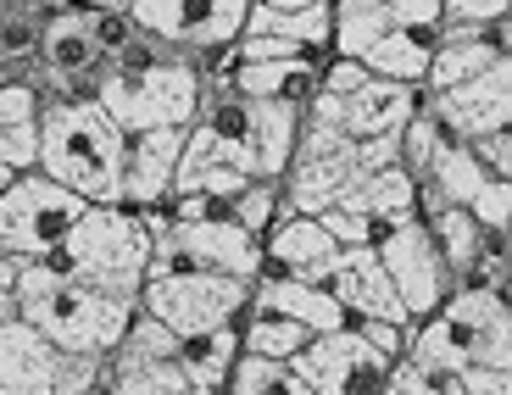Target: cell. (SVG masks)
Listing matches in <instances>:
<instances>
[{
  "label": "cell",
  "mask_w": 512,
  "mask_h": 395,
  "mask_svg": "<svg viewBox=\"0 0 512 395\" xmlns=\"http://www.w3.org/2000/svg\"><path fill=\"white\" fill-rule=\"evenodd\" d=\"M407 357L435 368H512V312L496 290L457 284L435 318L412 323Z\"/></svg>",
  "instance_id": "cell-5"
},
{
  "label": "cell",
  "mask_w": 512,
  "mask_h": 395,
  "mask_svg": "<svg viewBox=\"0 0 512 395\" xmlns=\"http://www.w3.org/2000/svg\"><path fill=\"white\" fill-rule=\"evenodd\" d=\"M184 351V334L179 329H167L156 312H134V323H128L123 345L112 351V368H145V362H173Z\"/></svg>",
  "instance_id": "cell-27"
},
{
  "label": "cell",
  "mask_w": 512,
  "mask_h": 395,
  "mask_svg": "<svg viewBox=\"0 0 512 395\" xmlns=\"http://www.w3.org/2000/svg\"><path fill=\"white\" fill-rule=\"evenodd\" d=\"M295 368L307 373V384L318 395H384L396 357H384L379 345L362 340V329H334V334H312L307 351L295 357Z\"/></svg>",
  "instance_id": "cell-11"
},
{
  "label": "cell",
  "mask_w": 512,
  "mask_h": 395,
  "mask_svg": "<svg viewBox=\"0 0 512 395\" xmlns=\"http://www.w3.org/2000/svg\"><path fill=\"white\" fill-rule=\"evenodd\" d=\"M496 295H501V301H507V312H512V273H507V279L496 284Z\"/></svg>",
  "instance_id": "cell-48"
},
{
  "label": "cell",
  "mask_w": 512,
  "mask_h": 395,
  "mask_svg": "<svg viewBox=\"0 0 512 395\" xmlns=\"http://www.w3.org/2000/svg\"><path fill=\"white\" fill-rule=\"evenodd\" d=\"M251 301L273 306L284 318L307 323L312 334H334V329H351V312L340 306V295L329 284H312V279H295V273L279 268H262V279L251 284Z\"/></svg>",
  "instance_id": "cell-18"
},
{
  "label": "cell",
  "mask_w": 512,
  "mask_h": 395,
  "mask_svg": "<svg viewBox=\"0 0 512 395\" xmlns=\"http://www.w3.org/2000/svg\"><path fill=\"white\" fill-rule=\"evenodd\" d=\"M357 329H362V340H368V345H379V351H384V357H407V323H384V318H357Z\"/></svg>",
  "instance_id": "cell-39"
},
{
  "label": "cell",
  "mask_w": 512,
  "mask_h": 395,
  "mask_svg": "<svg viewBox=\"0 0 512 395\" xmlns=\"http://www.w3.org/2000/svg\"><path fill=\"white\" fill-rule=\"evenodd\" d=\"M262 251H268V268L295 273V279H312V284H329L334 256L346 251V245H340L329 229H323V217L290 212V206H284L279 223L262 234Z\"/></svg>",
  "instance_id": "cell-15"
},
{
  "label": "cell",
  "mask_w": 512,
  "mask_h": 395,
  "mask_svg": "<svg viewBox=\"0 0 512 395\" xmlns=\"http://www.w3.org/2000/svg\"><path fill=\"white\" fill-rule=\"evenodd\" d=\"M323 67L312 62H240L234 67V90L240 95H262V101H295L307 106L318 90Z\"/></svg>",
  "instance_id": "cell-24"
},
{
  "label": "cell",
  "mask_w": 512,
  "mask_h": 395,
  "mask_svg": "<svg viewBox=\"0 0 512 395\" xmlns=\"http://www.w3.org/2000/svg\"><path fill=\"white\" fill-rule=\"evenodd\" d=\"M95 12V39H101L106 56H123L134 39H140V28H134V17H128V6H90Z\"/></svg>",
  "instance_id": "cell-36"
},
{
  "label": "cell",
  "mask_w": 512,
  "mask_h": 395,
  "mask_svg": "<svg viewBox=\"0 0 512 395\" xmlns=\"http://www.w3.org/2000/svg\"><path fill=\"white\" fill-rule=\"evenodd\" d=\"M329 290L340 295V306L351 312V323H357V318H384V323H407V329H412L407 301H401L396 279H390V268L379 262L373 245H346V251L334 256Z\"/></svg>",
  "instance_id": "cell-13"
},
{
  "label": "cell",
  "mask_w": 512,
  "mask_h": 395,
  "mask_svg": "<svg viewBox=\"0 0 512 395\" xmlns=\"http://www.w3.org/2000/svg\"><path fill=\"white\" fill-rule=\"evenodd\" d=\"M318 217H323V229H329L340 245H373V223L362 212H351V206L334 201V206H323Z\"/></svg>",
  "instance_id": "cell-37"
},
{
  "label": "cell",
  "mask_w": 512,
  "mask_h": 395,
  "mask_svg": "<svg viewBox=\"0 0 512 395\" xmlns=\"http://www.w3.org/2000/svg\"><path fill=\"white\" fill-rule=\"evenodd\" d=\"M23 6H28V12L45 17V12H56V6H78V0H23Z\"/></svg>",
  "instance_id": "cell-45"
},
{
  "label": "cell",
  "mask_w": 512,
  "mask_h": 395,
  "mask_svg": "<svg viewBox=\"0 0 512 395\" xmlns=\"http://www.w3.org/2000/svg\"><path fill=\"white\" fill-rule=\"evenodd\" d=\"M284 212V184L279 179H251L240 195H229V217L245 223L251 234H268Z\"/></svg>",
  "instance_id": "cell-31"
},
{
  "label": "cell",
  "mask_w": 512,
  "mask_h": 395,
  "mask_svg": "<svg viewBox=\"0 0 512 395\" xmlns=\"http://www.w3.org/2000/svg\"><path fill=\"white\" fill-rule=\"evenodd\" d=\"M485 179H490V167H485V156L474 151L468 140H440V151H435V162L423 167V179H418V212L429 217V212H440V206H468L479 190H485Z\"/></svg>",
  "instance_id": "cell-19"
},
{
  "label": "cell",
  "mask_w": 512,
  "mask_h": 395,
  "mask_svg": "<svg viewBox=\"0 0 512 395\" xmlns=\"http://www.w3.org/2000/svg\"><path fill=\"white\" fill-rule=\"evenodd\" d=\"M17 179H23V173H12V167H6V162H0V195H6V190H12V184Z\"/></svg>",
  "instance_id": "cell-47"
},
{
  "label": "cell",
  "mask_w": 512,
  "mask_h": 395,
  "mask_svg": "<svg viewBox=\"0 0 512 395\" xmlns=\"http://www.w3.org/2000/svg\"><path fill=\"white\" fill-rule=\"evenodd\" d=\"M229 395H318V390L307 384V373L295 368V362L251 357V351H245L234 379H229Z\"/></svg>",
  "instance_id": "cell-28"
},
{
  "label": "cell",
  "mask_w": 512,
  "mask_h": 395,
  "mask_svg": "<svg viewBox=\"0 0 512 395\" xmlns=\"http://www.w3.org/2000/svg\"><path fill=\"white\" fill-rule=\"evenodd\" d=\"M6 318H23V306H17V290H0V323Z\"/></svg>",
  "instance_id": "cell-44"
},
{
  "label": "cell",
  "mask_w": 512,
  "mask_h": 395,
  "mask_svg": "<svg viewBox=\"0 0 512 395\" xmlns=\"http://www.w3.org/2000/svg\"><path fill=\"white\" fill-rule=\"evenodd\" d=\"M112 395H201L184 362H145V368H112Z\"/></svg>",
  "instance_id": "cell-29"
},
{
  "label": "cell",
  "mask_w": 512,
  "mask_h": 395,
  "mask_svg": "<svg viewBox=\"0 0 512 395\" xmlns=\"http://www.w3.org/2000/svg\"><path fill=\"white\" fill-rule=\"evenodd\" d=\"M384 395H468V379H462V368H435V362L401 357L390 368Z\"/></svg>",
  "instance_id": "cell-30"
},
{
  "label": "cell",
  "mask_w": 512,
  "mask_h": 395,
  "mask_svg": "<svg viewBox=\"0 0 512 395\" xmlns=\"http://www.w3.org/2000/svg\"><path fill=\"white\" fill-rule=\"evenodd\" d=\"M262 6H284V12H301V6H323V0H262Z\"/></svg>",
  "instance_id": "cell-46"
},
{
  "label": "cell",
  "mask_w": 512,
  "mask_h": 395,
  "mask_svg": "<svg viewBox=\"0 0 512 395\" xmlns=\"http://www.w3.org/2000/svg\"><path fill=\"white\" fill-rule=\"evenodd\" d=\"M51 268L73 273L84 284H101L112 295H145V279H151V229L140 223L134 206H117V201H101V206H84V217L73 223L62 245L51 256H39Z\"/></svg>",
  "instance_id": "cell-4"
},
{
  "label": "cell",
  "mask_w": 512,
  "mask_h": 395,
  "mask_svg": "<svg viewBox=\"0 0 512 395\" xmlns=\"http://www.w3.org/2000/svg\"><path fill=\"white\" fill-rule=\"evenodd\" d=\"M184 134L190 128H140L128 134V156H123V201L117 206H156L173 195L179 179V156H184Z\"/></svg>",
  "instance_id": "cell-14"
},
{
  "label": "cell",
  "mask_w": 512,
  "mask_h": 395,
  "mask_svg": "<svg viewBox=\"0 0 512 395\" xmlns=\"http://www.w3.org/2000/svg\"><path fill=\"white\" fill-rule=\"evenodd\" d=\"M39 140L45 156L39 167L90 206L123 201V156H128V128L106 112L101 101H51L39 112Z\"/></svg>",
  "instance_id": "cell-3"
},
{
  "label": "cell",
  "mask_w": 512,
  "mask_h": 395,
  "mask_svg": "<svg viewBox=\"0 0 512 395\" xmlns=\"http://www.w3.org/2000/svg\"><path fill=\"white\" fill-rule=\"evenodd\" d=\"M78 6H128V0H78Z\"/></svg>",
  "instance_id": "cell-49"
},
{
  "label": "cell",
  "mask_w": 512,
  "mask_h": 395,
  "mask_svg": "<svg viewBox=\"0 0 512 395\" xmlns=\"http://www.w3.org/2000/svg\"><path fill=\"white\" fill-rule=\"evenodd\" d=\"M379 0H334V17H351V12H373Z\"/></svg>",
  "instance_id": "cell-43"
},
{
  "label": "cell",
  "mask_w": 512,
  "mask_h": 395,
  "mask_svg": "<svg viewBox=\"0 0 512 395\" xmlns=\"http://www.w3.org/2000/svg\"><path fill=\"white\" fill-rule=\"evenodd\" d=\"M17 273H23V262L0 251V290H17Z\"/></svg>",
  "instance_id": "cell-42"
},
{
  "label": "cell",
  "mask_w": 512,
  "mask_h": 395,
  "mask_svg": "<svg viewBox=\"0 0 512 395\" xmlns=\"http://www.w3.org/2000/svg\"><path fill=\"white\" fill-rule=\"evenodd\" d=\"M256 0H128L134 28L179 51H206V45H234L245 34Z\"/></svg>",
  "instance_id": "cell-10"
},
{
  "label": "cell",
  "mask_w": 512,
  "mask_h": 395,
  "mask_svg": "<svg viewBox=\"0 0 512 395\" xmlns=\"http://www.w3.org/2000/svg\"><path fill=\"white\" fill-rule=\"evenodd\" d=\"M206 101V78L195 73L190 51L162 45V39L140 34L123 56H112L101 84V106L128 128H190L201 117Z\"/></svg>",
  "instance_id": "cell-2"
},
{
  "label": "cell",
  "mask_w": 512,
  "mask_h": 395,
  "mask_svg": "<svg viewBox=\"0 0 512 395\" xmlns=\"http://www.w3.org/2000/svg\"><path fill=\"white\" fill-rule=\"evenodd\" d=\"M373 251H379V262L390 268V279H396L412 323L435 318L440 306L451 301L457 273L446 268V256H440V245H435V234H429V223H423V212L373 223Z\"/></svg>",
  "instance_id": "cell-7"
},
{
  "label": "cell",
  "mask_w": 512,
  "mask_h": 395,
  "mask_svg": "<svg viewBox=\"0 0 512 395\" xmlns=\"http://www.w3.org/2000/svg\"><path fill=\"white\" fill-rule=\"evenodd\" d=\"M468 395H512V368H462Z\"/></svg>",
  "instance_id": "cell-41"
},
{
  "label": "cell",
  "mask_w": 512,
  "mask_h": 395,
  "mask_svg": "<svg viewBox=\"0 0 512 395\" xmlns=\"http://www.w3.org/2000/svg\"><path fill=\"white\" fill-rule=\"evenodd\" d=\"M423 223H429V234H435L446 268L457 273V284H468V273H474V262H479V217H474V206H440V212H429Z\"/></svg>",
  "instance_id": "cell-26"
},
{
  "label": "cell",
  "mask_w": 512,
  "mask_h": 395,
  "mask_svg": "<svg viewBox=\"0 0 512 395\" xmlns=\"http://www.w3.org/2000/svg\"><path fill=\"white\" fill-rule=\"evenodd\" d=\"M17 306L56 351H90V357H112L123 345L128 323H134V312H140L134 295H112L101 284H84L73 273L51 268V262H23Z\"/></svg>",
  "instance_id": "cell-1"
},
{
  "label": "cell",
  "mask_w": 512,
  "mask_h": 395,
  "mask_svg": "<svg viewBox=\"0 0 512 395\" xmlns=\"http://www.w3.org/2000/svg\"><path fill=\"white\" fill-rule=\"evenodd\" d=\"M440 28H379L373 45L362 51V67L379 78H401V84H418L429 78V62H435Z\"/></svg>",
  "instance_id": "cell-21"
},
{
  "label": "cell",
  "mask_w": 512,
  "mask_h": 395,
  "mask_svg": "<svg viewBox=\"0 0 512 395\" xmlns=\"http://www.w3.org/2000/svg\"><path fill=\"white\" fill-rule=\"evenodd\" d=\"M240 340H245V351H251V357L295 362L301 351H307L312 329H307V323H295V318H284V312H273V306L251 301V306H245V318H240Z\"/></svg>",
  "instance_id": "cell-25"
},
{
  "label": "cell",
  "mask_w": 512,
  "mask_h": 395,
  "mask_svg": "<svg viewBox=\"0 0 512 395\" xmlns=\"http://www.w3.org/2000/svg\"><path fill=\"white\" fill-rule=\"evenodd\" d=\"M39 112H45V90H39L34 73H6L0 78V128L39 123Z\"/></svg>",
  "instance_id": "cell-32"
},
{
  "label": "cell",
  "mask_w": 512,
  "mask_h": 395,
  "mask_svg": "<svg viewBox=\"0 0 512 395\" xmlns=\"http://www.w3.org/2000/svg\"><path fill=\"white\" fill-rule=\"evenodd\" d=\"M112 384V357H90V351H62L56 368V395H95Z\"/></svg>",
  "instance_id": "cell-33"
},
{
  "label": "cell",
  "mask_w": 512,
  "mask_h": 395,
  "mask_svg": "<svg viewBox=\"0 0 512 395\" xmlns=\"http://www.w3.org/2000/svg\"><path fill=\"white\" fill-rule=\"evenodd\" d=\"M6 12H12V0H0V17H6Z\"/></svg>",
  "instance_id": "cell-50"
},
{
  "label": "cell",
  "mask_w": 512,
  "mask_h": 395,
  "mask_svg": "<svg viewBox=\"0 0 512 395\" xmlns=\"http://www.w3.org/2000/svg\"><path fill=\"white\" fill-rule=\"evenodd\" d=\"M423 106L440 117V128L451 140H468V145L512 128V56H501L496 67H485L479 78H468L457 90L423 95Z\"/></svg>",
  "instance_id": "cell-12"
},
{
  "label": "cell",
  "mask_w": 512,
  "mask_h": 395,
  "mask_svg": "<svg viewBox=\"0 0 512 395\" xmlns=\"http://www.w3.org/2000/svg\"><path fill=\"white\" fill-rule=\"evenodd\" d=\"M39 156H45V140H39V123H17V128H0V162L12 173H34Z\"/></svg>",
  "instance_id": "cell-35"
},
{
  "label": "cell",
  "mask_w": 512,
  "mask_h": 395,
  "mask_svg": "<svg viewBox=\"0 0 512 395\" xmlns=\"http://www.w3.org/2000/svg\"><path fill=\"white\" fill-rule=\"evenodd\" d=\"M340 206L362 212L368 223L407 217V212H418V179H412V167L396 156V162H384V167H373V173H362V179L340 195Z\"/></svg>",
  "instance_id": "cell-22"
},
{
  "label": "cell",
  "mask_w": 512,
  "mask_h": 395,
  "mask_svg": "<svg viewBox=\"0 0 512 395\" xmlns=\"http://www.w3.org/2000/svg\"><path fill=\"white\" fill-rule=\"evenodd\" d=\"M56 368L62 351L28 318L0 323V395H56Z\"/></svg>",
  "instance_id": "cell-17"
},
{
  "label": "cell",
  "mask_w": 512,
  "mask_h": 395,
  "mask_svg": "<svg viewBox=\"0 0 512 395\" xmlns=\"http://www.w3.org/2000/svg\"><path fill=\"white\" fill-rule=\"evenodd\" d=\"M501 51L490 28H468V23H446L440 28V45H435V62H429V78H423V95H440V90H457L468 78H479L485 67H496Z\"/></svg>",
  "instance_id": "cell-20"
},
{
  "label": "cell",
  "mask_w": 512,
  "mask_h": 395,
  "mask_svg": "<svg viewBox=\"0 0 512 395\" xmlns=\"http://www.w3.org/2000/svg\"><path fill=\"white\" fill-rule=\"evenodd\" d=\"M440 140H446V128H440V117L429 112V106H418V112H412V123L401 128V162L412 167V179H423V167L435 162Z\"/></svg>",
  "instance_id": "cell-34"
},
{
  "label": "cell",
  "mask_w": 512,
  "mask_h": 395,
  "mask_svg": "<svg viewBox=\"0 0 512 395\" xmlns=\"http://www.w3.org/2000/svg\"><path fill=\"white\" fill-rule=\"evenodd\" d=\"M474 151L485 156V167L496 173V179H512V128H501V134H485V140H474Z\"/></svg>",
  "instance_id": "cell-40"
},
{
  "label": "cell",
  "mask_w": 512,
  "mask_h": 395,
  "mask_svg": "<svg viewBox=\"0 0 512 395\" xmlns=\"http://www.w3.org/2000/svg\"><path fill=\"white\" fill-rule=\"evenodd\" d=\"M145 312L179 329L184 340L206 329H223V323H240L245 306H251V279H234V273H212V268H184V273H151L140 295Z\"/></svg>",
  "instance_id": "cell-8"
},
{
  "label": "cell",
  "mask_w": 512,
  "mask_h": 395,
  "mask_svg": "<svg viewBox=\"0 0 512 395\" xmlns=\"http://www.w3.org/2000/svg\"><path fill=\"white\" fill-rule=\"evenodd\" d=\"M245 357V340H240V323H223V329H206V334H190L179 351L184 373L195 379L201 395H229V379Z\"/></svg>",
  "instance_id": "cell-23"
},
{
  "label": "cell",
  "mask_w": 512,
  "mask_h": 395,
  "mask_svg": "<svg viewBox=\"0 0 512 395\" xmlns=\"http://www.w3.org/2000/svg\"><path fill=\"white\" fill-rule=\"evenodd\" d=\"M423 106V90L418 84H401V78H379L368 73L351 90L346 112H340V128L351 140H396L401 128L412 123V112Z\"/></svg>",
  "instance_id": "cell-16"
},
{
  "label": "cell",
  "mask_w": 512,
  "mask_h": 395,
  "mask_svg": "<svg viewBox=\"0 0 512 395\" xmlns=\"http://www.w3.org/2000/svg\"><path fill=\"white\" fill-rule=\"evenodd\" d=\"M84 195H73L67 184H56L45 167L23 173L12 190L0 195V251L17 262H39L73 234V223L84 217Z\"/></svg>",
  "instance_id": "cell-6"
},
{
  "label": "cell",
  "mask_w": 512,
  "mask_h": 395,
  "mask_svg": "<svg viewBox=\"0 0 512 395\" xmlns=\"http://www.w3.org/2000/svg\"><path fill=\"white\" fill-rule=\"evenodd\" d=\"M512 12V0H446V23H468V28H490Z\"/></svg>",
  "instance_id": "cell-38"
},
{
  "label": "cell",
  "mask_w": 512,
  "mask_h": 395,
  "mask_svg": "<svg viewBox=\"0 0 512 395\" xmlns=\"http://www.w3.org/2000/svg\"><path fill=\"white\" fill-rule=\"evenodd\" d=\"M184 268H212L234 279H262L268 251L262 234H251L234 217H206V223H173L167 234L151 240V273H184Z\"/></svg>",
  "instance_id": "cell-9"
}]
</instances>
